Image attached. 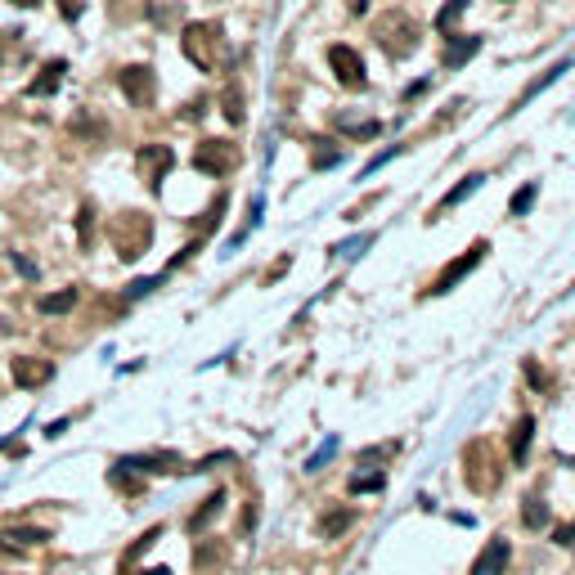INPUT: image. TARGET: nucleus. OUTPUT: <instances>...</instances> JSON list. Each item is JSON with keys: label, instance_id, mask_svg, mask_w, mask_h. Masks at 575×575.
Wrapping results in <instances>:
<instances>
[{"label": "nucleus", "instance_id": "nucleus-1", "mask_svg": "<svg viewBox=\"0 0 575 575\" xmlns=\"http://www.w3.org/2000/svg\"><path fill=\"white\" fill-rule=\"evenodd\" d=\"M503 481V467L490 441H467L463 446V485L476 490V494H494Z\"/></svg>", "mask_w": 575, "mask_h": 575}, {"label": "nucleus", "instance_id": "nucleus-2", "mask_svg": "<svg viewBox=\"0 0 575 575\" xmlns=\"http://www.w3.org/2000/svg\"><path fill=\"white\" fill-rule=\"evenodd\" d=\"M373 36H378V45H382L387 59H409L418 50V23L409 14H400V9L382 14L378 27H373Z\"/></svg>", "mask_w": 575, "mask_h": 575}, {"label": "nucleus", "instance_id": "nucleus-3", "mask_svg": "<svg viewBox=\"0 0 575 575\" xmlns=\"http://www.w3.org/2000/svg\"><path fill=\"white\" fill-rule=\"evenodd\" d=\"M109 238H113L121 261H139L149 252V243H153V221L144 212H121L113 225H109Z\"/></svg>", "mask_w": 575, "mask_h": 575}, {"label": "nucleus", "instance_id": "nucleus-4", "mask_svg": "<svg viewBox=\"0 0 575 575\" xmlns=\"http://www.w3.org/2000/svg\"><path fill=\"white\" fill-rule=\"evenodd\" d=\"M180 50L194 68L203 72H216V54H221V27L216 23H189L185 36H180Z\"/></svg>", "mask_w": 575, "mask_h": 575}, {"label": "nucleus", "instance_id": "nucleus-5", "mask_svg": "<svg viewBox=\"0 0 575 575\" xmlns=\"http://www.w3.org/2000/svg\"><path fill=\"white\" fill-rule=\"evenodd\" d=\"M485 252H490V243H485V238H476V243H472L467 252H459V256H455V261H450V265H446V270H441L436 279H432V288H427V292H432V297H441V292L459 288L463 279H467V274H472V270H476V265L485 261Z\"/></svg>", "mask_w": 575, "mask_h": 575}, {"label": "nucleus", "instance_id": "nucleus-6", "mask_svg": "<svg viewBox=\"0 0 575 575\" xmlns=\"http://www.w3.org/2000/svg\"><path fill=\"white\" fill-rule=\"evenodd\" d=\"M238 144H230V139H203L198 149H194V167L203 171V176H230L234 167H238Z\"/></svg>", "mask_w": 575, "mask_h": 575}, {"label": "nucleus", "instance_id": "nucleus-7", "mask_svg": "<svg viewBox=\"0 0 575 575\" xmlns=\"http://www.w3.org/2000/svg\"><path fill=\"white\" fill-rule=\"evenodd\" d=\"M117 86H121V95H126L135 109H153V100H158V77H153L149 63L121 68V72H117Z\"/></svg>", "mask_w": 575, "mask_h": 575}, {"label": "nucleus", "instance_id": "nucleus-8", "mask_svg": "<svg viewBox=\"0 0 575 575\" xmlns=\"http://www.w3.org/2000/svg\"><path fill=\"white\" fill-rule=\"evenodd\" d=\"M329 68H333V77L342 81L346 91H364V86H369L364 59H359V50H350V45H329Z\"/></svg>", "mask_w": 575, "mask_h": 575}, {"label": "nucleus", "instance_id": "nucleus-9", "mask_svg": "<svg viewBox=\"0 0 575 575\" xmlns=\"http://www.w3.org/2000/svg\"><path fill=\"white\" fill-rule=\"evenodd\" d=\"M135 167H139V180H144L149 189H162V176L176 167V153H171L167 144H144L139 158H135Z\"/></svg>", "mask_w": 575, "mask_h": 575}, {"label": "nucleus", "instance_id": "nucleus-10", "mask_svg": "<svg viewBox=\"0 0 575 575\" xmlns=\"http://www.w3.org/2000/svg\"><path fill=\"white\" fill-rule=\"evenodd\" d=\"M54 378V359H41V355H18L14 359V382L23 387V391H36V387H45Z\"/></svg>", "mask_w": 575, "mask_h": 575}, {"label": "nucleus", "instance_id": "nucleus-11", "mask_svg": "<svg viewBox=\"0 0 575 575\" xmlns=\"http://www.w3.org/2000/svg\"><path fill=\"white\" fill-rule=\"evenodd\" d=\"M508 562H513V549H508L503 535H494V540L481 549V558L472 562V575H503L508 571Z\"/></svg>", "mask_w": 575, "mask_h": 575}, {"label": "nucleus", "instance_id": "nucleus-12", "mask_svg": "<svg viewBox=\"0 0 575 575\" xmlns=\"http://www.w3.org/2000/svg\"><path fill=\"white\" fill-rule=\"evenodd\" d=\"M476 50H481V36L450 32V36H446V50H441V63H446V68H463V63H467Z\"/></svg>", "mask_w": 575, "mask_h": 575}, {"label": "nucleus", "instance_id": "nucleus-13", "mask_svg": "<svg viewBox=\"0 0 575 575\" xmlns=\"http://www.w3.org/2000/svg\"><path fill=\"white\" fill-rule=\"evenodd\" d=\"M27 54H32V45H27V32H14V27H5V32H0V68L9 72V68L27 63Z\"/></svg>", "mask_w": 575, "mask_h": 575}, {"label": "nucleus", "instance_id": "nucleus-14", "mask_svg": "<svg viewBox=\"0 0 575 575\" xmlns=\"http://www.w3.org/2000/svg\"><path fill=\"white\" fill-rule=\"evenodd\" d=\"M63 72H68V63L63 59H54V63H45L36 77H32V86H27V95L32 100H45V95H54L59 86H63Z\"/></svg>", "mask_w": 575, "mask_h": 575}, {"label": "nucleus", "instance_id": "nucleus-15", "mask_svg": "<svg viewBox=\"0 0 575 575\" xmlns=\"http://www.w3.org/2000/svg\"><path fill=\"white\" fill-rule=\"evenodd\" d=\"M531 436H535V418H531V414H522V418L513 423V436H508V455H513V463H526Z\"/></svg>", "mask_w": 575, "mask_h": 575}, {"label": "nucleus", "instance_id": "nucleus-16", "mask_svg": "<svg viewBox=\"0 0 575 575\" xmlns=\"http://www.w3.org/2000/svg\"><path fill=\"white\" fill-rule=\"evenodd\" d=\"M121 467L130 472H180V455H135V459H121Z\"/></svg>", "mask_w": 575, "mask_h": 575}, {"label": "nucleus", "instance_id": "nucleus-17", "mask_svg": "<svg viewBox=\"0 0 575 575\" xmlns=\"http://www.w3.org/2000/svg\"><path fill=\"white\" fill-rule=\"evenodd\" d=\"M221 508H225V490L207 494V499H203V508H198V513L189 517V535H203V531H207V526H212V522L221 517Z\"/></svg>", "mask_w": 575, "mask_h": 575}, {"label": "nucleus", "instance_id": "nucleus-18", "mask_svg": "<svg viewBox=\"0 0 575 575\" xmlns=\"http://www.w3.org/2000/svg\"><path fill=\"white\" fill-rule=\"evenodd\" d=\"M549 522H553L549 503H544L540 494H526V499H522V526H526V531H544Z\"/></svg>", "mask_w": 575, "mask_h": 575}, {"label": "nucleus", "instance_id": "nucleus-19", "mask_svg": "<svg viewBox=\"0 0 575 575\" xmlns=\"http://www.w3.org/2000/svg\"><path fill=\"white\" fill-rule=\"evenodd\" d=\"M562 72H571V59H562V63H558V68H549V72H544L540 81H531V86L522 91V100H517V109H522V104H531V100H535L540 91H549L553 81H562Z\"/></svg>", "mask_w": 575, "mask_h": 575}, {"label": "nucleus", "instance_id": "nucleus-20", "mask_svg": "<svg viewBox=\"0 0 575 575\" xmlns=\"http://www.w3.org/2000/svg\"><path fill=\"white\" fill-rule=\"evenodd\" d=\"M77 306V288H63V292H50V297H41L36 302V311L41 315H68Z\"/></svg>", "mask_w": 575, "mask_h": 575}, {"label": "nucleus", "instance_id": "nucleus-21", "mask_svg": "<svg viewBox=\"0 0 575 575\" xmlns=\"http://www.w3.org/2000/svg\"><path fill=\"white\" fill-rule=\"evenodd\" d=\"M481 185H485V176H481V171H476V176H463L459 185H455V189H450V194L441 198V207H455V203H463V198H472V194H476Z\"/></svg>", "mask_w": 575, "mask_h": 575}, {"label": "nucleus", "instance_id": "nucleus-22", "mask_svg": "<svg viewBox=\"0 0 575 575\" xmlns=\"http://www.w3.org/2000/svg\"><path fill=\"white\" fill-rule=\"evenodd\" d=\"M382 485H387L382 472H355V476H350V494H378Z\"/></svg>", "mask_w": 575, "mask_h": 575}, {"label": "nucleus", "instance_id": "nucleus-23", "mask_svg": "<svg viewBox=\"0 0 575 575\" xmlns=\"http://www.w3.org/2000/svg\"><path fill=\"white\" fill-rule=\"evenodd\" d=\"M535 194H540V180H531V185H522V189L513 194V203H508V212H513V216H526V212H531V203H535Z\"/></svg>", "mask_w": 575, "mask_h": 575}, {"label": "nucleus", "instance_id": "nucleus-24", "mask_svg": "<svg viewBox=\"0 0 575 575\" xmlns=\"http://www.w3.org/2000/svg\"><path fill=\"white\" fill-rule=\"evenodd\" d=\"M350 522H355V513H350V508H338V513H329V517L320 522V531H324V540H333V535H342Z\"/></svg>", "mask_w": 575, "mask_h": 575}, {"label": "nucleus", "instance_id": "nucleus-25", "mask_svg": "<svg viewBox=\"0 0 575 575\" xmlns=\"http://www.w3.org/2000/svg\"><path fill=\"white\" fill-rule=\"evenodd\" d=\"M91 238H95V207L81 203V212H77V243L91 247Z\"/></svg>", "mask_w": 575, "mask_h": 575}, {"label": "nucleus", "instance_id": "nucleus-26", "mask_svg": "<svg viewBox=\"0 0 575 575\" xmlns=\"http://www.w3.org/2000/svg\"><path fill=\"white\" fill-rule=\"evenodd\" d=\"M221 113H225V121H234V126L243 121V91H238V86H230V91L221 95Z\"/></svg>", "mask_w": 575, "mask_h": 575}, {"label": "nucleus", "instance_id": "nucleus-27", "mask_svg": "<svg viewBox=\"0 0 575 575\" xmlns=\"http://www.w3.org/2000/svg\"><path fill=\"white\" fill-rule=\"evenodd\" d=\"M463 9H467V0H450V5H446V9L436 14V32H446V36H450V32H455V23H459Z\"/></svg>", "mask_w": 575, "mask_h": 575}, {"label": "nucleus", "instance_id": "nucleus-28", "mask_svg": "<svg viewBox=\"0 0 575 575\" xmlns=\"http://www.w3.org/2000/svg\"><path fill=\"white\" fill-rule=\"evenodd\" d=\"M0 540H14L9 549L18 553V540H23V544H45V540H50V531H32V526H23V531H9V535H0Z\"/></svg>", "mask_w": 575, "mask_h": 575}, {"label": "nucleus", "instance_id": "nucleus-29", "mask_svg": "<svg viewBox=\"0 0 575 575\" xmlns=\"http://www.w3.org/2000/svg\"><path fill=\"white\" fill-rule=\"evenodd\" d=\"M333 455H338V436H329V441H324V450H315V455H311V463H306V472H320V467H324V463L333 459Z\"/></svg>", "mask_w": 575, "mask_h": 575}, {"label": "nucleus", "instance_id": "nucleus-30", "mask_svg": "<svg viewBox=\"0 0 575 575\" xmlns=\"http://www.w3.org/2000/svg\"><path fill=\"white\" fill-rule=\"evenodd\" d=\"M338 126L350 130V135H364V139H373V135H378V121H350V117H338Z\"/></svg>", "mask_w": 575, "mask_h": 575}, {"label": "nucleus", "instance_id": "nucleus-31", "mask_svg": "<svg viewBox=\"0 0 575 575\" xmlns=\"http://www.w3.org/2000/svg\"><path fill=\"white\" fill-rule=\"evenodd\" d=\"M369 243H373V234H359V238H350V243H338L333 252H338V256H359Z\"/></svg>", "mask_w": 575, "mask_h": 575}, {"label": "nucleus", "instance_id": "nucleus-32", "mask_svg": "<svg viewBox=\"0 0 575 575\" xmlns=\"http://www.w3.org/2000/svg\"><path fill=\"white\" fill-rule=\"evenodd\" d=\"M221 558H225V549H221V544H216V549H212V544H198V553H194V562H198V567H212V562H221Z\"/></svg>", "mask_w": 575, "mask_h": 575}, {"label": "nucleus", "instance_id": "nucleus-33", "mask_svg": "<svg viewBox=\"0 0 575 575\" xmlns=\"http://www.w3.org/2000/svg\"><path fill=\"white\" fill-rule=\"evenodd\" d=\"M400 450V441H387V446H373V450H364L359 455V463H378V459H387V455H396Z\"/></svg>", "mask_w": 575, "mask_h": 575}, {"label": "nucleus", "instance_id": "nucleus-34", "mask_svg": "<svg viewBox=\"0 0 575 575\" xmlns=\"http://www.w3.org/2000/svg\"><path fill=\"white\" fill-rule=\"evenodd\" d=\"M59 14H63L68 23H77V18L86 14V0H59Z\"/></svg>", "mask_w": 575, "mask_h": 575}, {"label": "nucleus", "instance_id": "nucleus-35", "mask_svg": "<svg viewBox=\"0 0 575 575\" xmlns=\"http://www.w3.org/2000/svg\"><path fill=\"white\" fill-rule=\"evenodd\" d=\"M526 378H531V387H540V391L549 387V373H544V369H540L535 359H526Z\"/></svg>", "mask_w": 575, "mask_h": 575}, {"label": "nucleus", "instance_id": "nucleus-36", "mask_svg": "<svg viewBox=\"0 0 575 575\" xmlns=\"http://www.w3.org/2000/svg\"><path fill=\"white\" fill-rule=\"evenodd\" d=\"M153 288H158V279H135V283L126 288V297L135 302V297H144V292H153Z\"/></svg>", "mask_w": 575, "mask_h": 575}, {"label": "nucleus", "instance_id": "nucleus-37", "mask_svg": "<svg viewBox=\"0 0 575 575\" xmlns=\"http://www.w3.org/2000/svg\"><path fill=\"white\" fill-rule=\"evenodd\" d=\"M338 162H342L338 149H320V153H315V167H338Z\"/></svg>", "mask_w": 575, "mask_h": 575}, {"label": "nucleus", "instance_id": "nucleus-38", "mask_svg": "<svg viewBox=\"0 0 575 575\" xmlns=\"http://www.w3.org/2000/svg\"><path fill=\"white\" fill-rule=\"evenodd\" d=\"M558 544H575V522H571V526H562V531H558Z\"/></svg>", "mask_w": 575, "mask_h": 575}, {"label": "nucleus", "instance_id": "nucleus-39", "mask_svg": "<svg viewBox=\"0 0 575 575\" xmlns=\"http://www.w3.org/2000/svg\"><path fill=\"white\" fill-rule=\"evenodd\" d=\"M369 9V0H350V14H364Z\"/></svg>", "mask_w": 575, "mask_h": 575}, {"label": "nucleus", "instance_id": "nucleus-40", "mask_svg": "<svg viewBox=\"0 0 575 575\" xmlns=\"http://www.w3.org/2000/svg\"><path fill=\"white\" fill-rule=\"evenodd\" d=\"M130 575H171L167 567H153V571H130Z\"/></svg>", "mask_w": 575, "mask_h": 575}, {"label": "nucleus", "instance_id": "nucleus-41", "mask_svg": "<svg viewBox=\"0 0 575 575\" xmlns=\"http://www.w3.org/2000/svg\"><path fill=\"white\" fill-rule=\"evenodd\" d=\"M14 5H18V9H36L41 0H14Z\"/></svg>", "mask_w": 575, "mask_h": 575}]
</instances>
